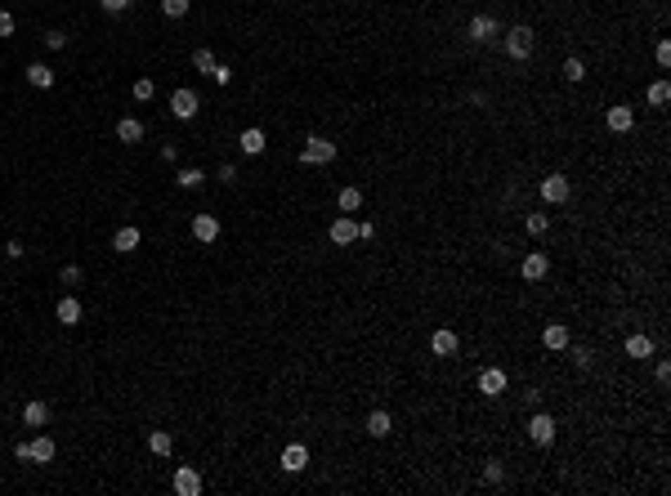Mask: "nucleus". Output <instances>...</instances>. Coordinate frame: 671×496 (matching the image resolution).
Listing matches in <instances>:
<instances>
[{
    "label": "nucleus",
    "instance_id": "nucleus-45",
    "mask_svg": "<svg viewBox=\"0 0 671 496\" xmlns=\"http://www.w3.org/2000/svg\"><path fill=\"white\" fill-rule=\"evenodd\" d=\"M99 5L108 9V14H121V9H126V5H130V0H99Z\"/></svg>",
    "mask_w": 671,
    "mask_h": 496
},
{
    "label": "nucleus",
    "instance_id": "nucleus-5",
    "mask_svg": "<svg viewBox=\"0 0 671 496\" xmlns=\"http://www.w3.org/2000/svg\"><path fill=\"white\" fill-rule=\"evenodd\" d=\"M170 112H175L179 121H193L202 112V99H197V90H188V86H179L175 94H170Z\"/></svg>",
    "mask_w": 671,
    "mask_h": 496
},
{
    "label": "nucleus",
    "instance_id": "nucleus-31",
    "mask_svg": "<svg viewBox=\"0 0 671 496\" xmlns=\"http://www.w3.org/2000/svg\"><path fill=\"white\" fill-rule=\"evenodd\" d=\"M564 81H573V86L587 81V63H582V58H564Z\"/></svg>",
    "mask_w": 671,
    "mask_h": 496
},
{
    "label": "nucleus",
    "instance_id": "nucleus-18",
    "mask_svg": "<svg viewBox=\"0 0 671 496\" xmlns=\"http://www.w3.org/2000/svg\"><path fill=\"white\" fill-rule=\"evenodd\" d=\"M193 237L211 246V241L219 237V220H215V215H193Z\"/></svg>",
    "mask_w": 671,
    "mask_h": 496
},
{
    "label": "nucleus",
    "instance_id": "nucleus-42",
    "mask_svg": "<svg viewBox=\"0 0 671 496\" xmlns=\"http://www.w3.org/2000/svg\"><path fill=\"white\" fill-rule=\"evenodd\" d=\"M14 27H18L14 14H5V9H0V36H14Z\"/></svg>",
    "mask_w": 671,
    "mask_h": 496
},
{
    "label": "nucleus",
    "instance_id": "nucleus-38",
    "mask_svg": "<svg viewBox=\"0 0 671 496\" xmlns=\"http://www.w3.org/2000/svg\"><path fill=\"white\" fill-rule=\"evenodd\" d=\"M653 376H658V384H663V389L671 384V362H667V358H658V362H653Z\"/></svg>",
    "mask_w": 671,
    "mask_h": 496
},
{
    "label": "nucleus",
    "instance_id": "nucleus-23",
    "mask_svg": "<svg viewBox=\"0 0 671 496\" xmlns=\"http://www.w3.org/2000/svg\"><path fill=\"white\" fill-rule=\"evenodd\" d=\"M45 420H50V407L41 403V398H32L27 407H22V425H32V429H41Z\"/></svg>",
    "mask_w": 671,
    "mask_h": 496
},
{
    "label": "nucleus",
    "instance_id": "nucleus-7",
    "mask_svg": "<svg viewBox=\"0 0 671 496\" xmlns=\"http://www.w3.org/2000/svg\"><path fill=\"white\" fill-rule=\"evenodd\" d=\"M461 349V335L452 331V326H438V331H430V354L434 358H457Z\"/></svg>",
    "mask_w": 671,
    "mask_h": 496
},
{
    "label": "nucleus",
    "instance_id": "nucleus-3",
    "mask_svg": "<svg viewBox=\"0 0 671 496\" xmlns=\"http://www.w3.org/2000/svg\"><path fill=\"white\" fill-rule=\"evenodd\" d=\"M533 50H537V32L533 27H523V22H519V27L506 32V54L510 58H519V63H523V58H533Z\"/></svg>",
    "mask_w": 671,
    "mask_h": 496
},
{
    "label": "nucleus",
    "instance_id": "nucleus-16",
    "mask_svg": "<svg viewBox=\"0 0 671 496\" xmlns=\"http://www.w3.org/2000/svg\"><path fill=\"white\" fill-rule=\"evenodd\" d=\"M237 148H242V152H247V156H260V152L268 148V139H264V130H260V126H251V130H242V135H237Z\"/></svg>",
    "mask_w": 671,
    "mask_h": 496
},
{
    "label": "nucleus",
    "instance_id": "nucleus-8",
    "mask_svg": "<svg viewBox=\"0 0 671 496\" xmlns=\"http://www.w3.org/2000/svg\"><path fill=\"white\" fill-rule=\"evenodd\" d=\"M474 384H479V394H483V398H502L510 380H506V371H502V367H483Z\"/></svg>",
    "mask_w": 671,
    "mask_h": 496
},
{
    "label": "nucleus",
    "instance_id": "nucleus-34",
    "mask_svg": "<svg viewBox=\"0 0 671 496\" xmlns=\"http://www.w3.org/2000/svg\"><path fill=\"white\" fill-rule=\"evenodd\" d=\"M130 94H134V99H139V103H148L152 94H157V86H152L148 76H139V81H134V90H130Z\"/></svg>",
    "mask_w": 671,
    "mask_h": 496
},
{
    "label": "nucleus",
    "instance_id": "nucleus-37",
    "mask_svg": "<svg viewBox=\"0 0 671 496\" xmlns=\"http://www.w3.org/2000/svg\"><path fill=\"white\" fill-rule=\"evenodd\" d=\"M45 45H50V50H67V32L50 27V32H45Z\"/></svg>",
    "mask_w": 671,
    "mask_h": 496
},
{
    "label": "nucleus",
    "instance_id": "nucleus-2",
    "mask_svg": "<svg viewBox=\"0 0 671 496\" xmlns=\"http://www.w3.org/2000/svg\"><path fill=\"white\" fill-rule=\"evenodd\" d=\"M555 434H559V425H555V416H551V411H542V407L528 411V438H533L537 447H551V443H555Z\"/></svg>",
    "mask_w": 671,
    "mask_h": 496
},
{
    "label": "nucleus",
    "instance_id": "nucleus-33",
    "mask_svg": "<svg viewBox=\"0 0 671 496\" xmlns=\"http://www.w3.org/2000/svg\"><path fill=\"white\" fill-rule=\"evenodd\" d=\"M483 483H493V488H497V483H506V465L502 461H488L483 465Z\"/></svg>",
    "mask_w": 671,
    "mask_h": 496
},
{
    "label": "nucleus",
    "instance_id": "nucleus-28",
    "mask_svg": "<svg viewBox=\"0 0 671 496\" xmlns=\"http://www.w3.org/2000/svg\"><path fill=\"white\" fill-rule=\"evenodd\" d=\"M175 179H179V188H188V192H193V188H202V184H206V175L197 170V166H184V170H179Z\"/></svg>",
    "mask_w": 671,
    "mask_h": 496
},
{
    "label": "nucleus",
    "instance_id": "nucleus-6",
    "mask_svg": "<svg viewBox=\"0 0 671 496\" xmlns=\"http://www.w3.org/2000/svg\"><path fill=\"white\" fill-rule=\"evenodd\" d=\"M497 32H502V22H497L493 14H474L470 22H466V36L474 45H488V41H497Z\"/></svg>",
    "mask_w": 671,
    "mask_h": 496
},
{
    "label": "nucleus",
    "instance_id": "nucleus-12",
    "mask_svg": "<svg viewBox=\"0 0 671 496\" xmlns=\"http://www.w3.org/2000/svg\"><path fill=\"white\" fill-rule=\"evenodd\" d=\"M363 429L372 434V438H389V434H394V416H389V411H367V420H363Z\"/></svg>",
    "mask_w": 671,
    "mask_h": 496
},
{
    "label": "nucleus",
    "instance_id": "nucleus-35",
    "mask_svg": "<svg viewBox=\"0 0 671 496\" xmlns=\"http://www.w3.org/2000/svg\"><path fill=\"white\" fill-rule=\"evenodd\" d=\"M162 14L166 18H184L188 14V0H162Z\"/></svg>",
    "mask_w": 671,
    "mask_h": 496
},
{
    "label": "nucleus",
    "instance_id": "nucleus-41",
    "mask_svg": "<svg viewBox=\"0 0 671 496\" xmlns=\"http://www.w3.org/2000/svg\"><path fill=\"white\" fill-rule=\"evenodd\" d=\"M211 81H215V86H228V81H233V72H228L224 63H215V72H211Z\"/></svg>",
    "mask_w": 671,
    "mask_h": 496
},
{
    "label": "nucleus",
    "instance_id": "nucleus-15",
    "mask_svg": "<svg viewBox=\"0 0 671 496\" xmlns=\"http://www.w3.org/2000/svg\"><path fill=\"white\" fill-rule=\"evenodd\" d=\"M568 340H573V331H568L564 322H551V326L542 331V344L551 349V354H559V349H568Z\"/></svg>",
    "mask_w": 671,
    "mask_h": 496
},
{
    "label": "nucleus",
    "instance_id": "nucleus-1",
    "mask_svg": "<svg viewBox=\"0 0 671 496\" xmlns=\"http://www.w3.org/2000/svg\"><path fill=\"white\" fill-rule=\"evenodd\" d=\"M300 161L304 166H332L336 161V143L323 139V135H309V139H304V148H300Z\"/></svg>",
    "mask_w": 671,
    "mask_h": 496
},
{
    "label": "nucleus",
    "instance_id": "nucleus-22",
    "mask_svg": "<svg viewBox=\"0 0 671 496\" xmlns=\"http://www.w3.org/2000/svg\"><path fill=\"white\" fill-rule=\"evenodd\" d=\"M54 313H58V322H63V326H77V322H81V300H77V295H63Z\"/></svg>",
    "mask_w": 671,
    "mask_h": 496
},
{
    "label": "nucleus",
    "instance_id": "nucleus-4",
    "mask_svg": "<svg viewBox=\"0 0 671 496\" xmlns=\"http://www.w3.org/2000/svg\"><path fill=\"white\" fill-rule=\"evenodd\" d=\"M537 192H542V201H551V206H564V201L573 197V179H568V175H546Z\"/></svg>",
    "mask_w": 671,
    "mask_h": 496
},
{
    "label": "nucleus",
    "instance_id": "nucleus-19",
    "mask_svg": "<svg viewBox=\"0 0 671 496\" xmlns=\"http://www.w3.org/2000/svg\"><path fill=\"white\" fill-rule=\"evenodd\" d=\"M54 452H58V447H54V438H45V434L27 443V456H32L36 465H50V461H54Z\"/></svg>",
    "mask_w": 671,
    "mask_h": 496
},
{
    "label": "nucleus",
    "instance_id": "nucleus-20",
    "mask_svg": "<svg viewBox=\"0 0 671 496\" xmlns=\"http://www.w3.org/2000/svg\"><path fill=\"white\" fill-rule=\"evenodd\" d=\"M139 241H143V233L126 224V228H117V237H112V250H121V255H130V250L139 246Z\"/></svg>",
    "mask_w": 671,
    "mask_h": 496
},
{
    "label": "nucleus",
    "instance_id": "nucleus-39",
    "mask_svg": "<svg viewBox=\"0 0 671 496\" xmlns=\"http://www.w3.org/2000/svg\"><path fill=\"white\" fill-rule=\"evenodd\" d=\"M215 179H219V184H237V166H233V161H224V166L215 170Z\"/></svg>",
    "mask_w": 671,
    "mask_h": 496
},
{
    "label": "nucleus",
    "instance_id": "nucleus-25",
    "mask_svg": "<svg viewBox=\"0 0 671 496\" xmlns=\"http://www.w3.org/2000/svg\"><path fill=\"white\" fill-rule=\"evenodd\" d=\"M27 86H36V90H50V86H54V67H45V63H32V67H27Z\"/></svg>",
    "mask_w": 671,
    "mask_h": 496
},
{
    "label": "nucleus",
    "instance_id": "nucleus-43",
    "mask_svg": "<svg viewBox=\"0 0 671 496\" xmlns=\"http://www.w3.org/2000/svg\"><path fill=\"white\" fill-rule=\"evenodd\" d=\"M523 407H528V411L542 407V389H528V394H523Z\"/></svg>",
    "mask_w": 671,
    "mask_h": 496
},
{
    "label": "nucleus",
    "instance_id": "nucleus-27",
    "mask_svg": "<svg viewBox=\"0 0 671 496\" xmlns=\"http://www.w3.org/2000/svg\"><path fill=\"white\" fill-rule=\"evenodd\" d=\"M644 99H649L653 107H667L671 103V86H667V81H653V86L644 90Z\"/></svg>",
    "mask_w": 671,
    "mask_h": 496
},
{
    "label": "nucleus",
    "instance_id": "nucleus-21",
    "mask_svg": "<svg viewBox=\"0 0 671 496\" xmlns=\"http://www.w3.org/2000/svg\"><path fill=\"white\" fill-rule=\"evenodd\" d=\"M117 139H121V143H143V121L121 116V121H117Z\"/></svg>",
    "mask_w": 671,
    "mask_h": 496
},
{
    "label": "nucleus",
    "instance_id": "nucleus-32",
    "mask_svg": "<svg viewBox=\"0 0 671 496\" xmlns=\"http://www.w3.org/2000/svg\"><path fill=\"white\" fill-rule=\"evenodd\" d=\"M523 228H528L533 237H542L546 228H551V215H523Z\"/></svg>",
    "mask_w": 671,
    "mask_h": 496
},
{
    "label": "nucleus",
    "instance_id": "nucleus-46",
    "mask_svg": "<svg viewBox=\"0 0 671 496\" xmlns=\"http://www.w3.org/2000/svg\"><path fill=\"white\" fill-rule=\"evenodd\" d=\"M372 237H376V228H372L367 220H363V224H358V241H372Z\"/></svg>",
    "mask_w": 671,
    "mask_h": 496
},
{
    "label": "nucleus",
    "instance_id": "nucleus-29",
    "mask_svg": "<svg viewBox=\"0 0 671 496\" xmlns=\"http://www.w3.org/2000/svg\"><path fill=\"white\" fill-rule=\"evenodd\" d=\"M568 344H573V340H568ZM591 362H595L591 344H573V367H578V371H591Z\"/></svg>",
    "mask_w": 671,
    "mask_h": 496
},
{
    "label": "nucleus",
    "instance_id": "nucleus-11",
    "mask_svg": "<svg viewBox=\"0 0 671 496\" xmlns=\"http://www.w3.org/2000/svg\"><path fill=\"white\" fill-rule=\"evenodd\" d=\"M282 469H287V474L309 469V447H304V443H287V447H282Z\"/></svg>",
    "mask_w": 671,
    "mask_h": 496
},
{
    "label": "nucleus",
    "instance_id": "nucleus-14",
    "mask_svg": "<svg viewBox=\"0 0 671 496\" xmlns=\"http://www.w3.org/2000/svg\"><path fill=\"white\" fill-rule=\"evenodd\" d=\"M175 492H179V496H197V492H202V474H197L193 465H179V469H175Z\"/></svg>",
    "mask_w": 671,
    "mask_h": 496
},
{
    "label": "nucleus",
    "instance_id": "nucleus-24",
    "mask_svg": "<svg viewBox=\"0 0 671 496\" xmlns=\"http://www.w3.org/2000/svg\"><path fill=\"white\" fill-rule=\"evenodd\" d=\"M336 206H340L345 215H353V210L363 206V188H358V184H345V188H340V197H336Z\"/></svg>",
    "mask_w": 671,
    "mask_h": 496
},
{
    "label": "nucleus",
    "instance_id": "nucleus-44",
    "mask_svg": "<svg viewBox=\"0 0 671 496\" xmlns=\"http://www.w3.org/2000/svg\"><path fill=\"white\" fill-rule=\"evenodd\" d=\"M5 255H9V260H22L27 250H22V241H5Z\"/></svg>",
    "mask_w": 671,
    "mask_h": 496
},
{
    "label": "nucleus",
    "instance_id": "nucleus-40",
    "mask_svg": "<svg viewBox=\"0 0 671 496\" xmlns=\"http://www.w3.org/2000/svg\"><path fill=\"white\" fill-rule=\"evenodd\" d=\"M653 58H658V67H671V45H667V41H658V50H653Z\"/></svg>",
    "mask_w": 671,
    "mask_h": 496
},
{
    "label": "nucleus",
    "instance_id": "nucleus-36",
    "mask_svg": "<svg viewBox=\"0 0 671 496\" xmlns=\"http://www.w3.org/2000/svg\"><path fill=\"white\" fill-rule=\"evenodd\" d=\"M81 277H85V273L77 269V264H63V273H58V282H63V286H81Z\"/></svg>",
    "mask_w": 671,
    "mask_h": 496
},
{
    "label": "nucleus",
    "instance_id": "nucleus-10",
    "mask_svg": "<svg viewBox=\"0 0 671 496\" xmlns=\"http://www.w3.org/2000/svg\"><path fill=\"white\" fill-rule=\"evenodd\" d=\"M604 126L613 130V135H631V126H636V112H631L627 103H613V107L604 112Z\"/></svg>",
    "mask_w": 671,
    "mask_h": 496
},
{
    "label": "nucleus",
    "instance_id": "nucleus-26",
    "mask_svg": "<svg viewBox=\"0 0 671 496\" xmlns=\"http://www.w3.org/2000/svg\"><path fill=\"white\" fill-rule=\"evenodd\" d=\"M170 447H175V438H170L166 429H152V434H148V452H152V456H170Z\"/></svg>",
    "mask_w": 671,
    "mask_h": 496
},
{
    "label": "nucleus",
    "instance_id": "nucleus-9",
    "mask_svg": "<svg viewBox=\"0 0 671 496\" xmlns=\"http://www.w3.org/2000/svg\"><path fill=\"white\" fill-rule=\"evenodd\" d=\"M519 273H523V282H542V277L551 273V255H546V250H528L523 264H519Z\"/></svg>",
    "mask_w": 671,
    "mask_h": 496
},
{
    "label": "nucleus",
    "instance_id": "nucleus-13",
    "mask_svg": "<svg viewBox=\"0 0 671 496\" xmlns=\"http://www.w3.org/2000/svg\"><path fill=\"white\" fill-rule=\"evenodd\" d=\"M336 241V246H353V241H358V220H349V215H340V220L332 224V233H327Z\"/></svg>",
    "mask_w": 671,
    "mask_h": 496
},
{
    "label": "nucleus",
    "instance_id": "nucleus-30",
    "mask_svg": "<svg viewBox=\"0 0 671 496\" xmlns=\"http://www.w3.org/2000/svg\"><path fill=\"white\" fill-rule=\"evenodd\" d=\"M193 67H197L202 76H211V72H215V54L206 50V45H202V50H193Z\"/></svg>",
    "mask_w": 671,
    "mask_h": 496
},
{
    "label": "nucleus",
    "instance_id": "nucleus-17",
    "mask_svg": "<svg viewBox=\"0 0 671 496\" xmlns=\"http://www.w3.org/2000/svg\"><path fill=\"white\" fill-rule=\"evenodd\" d=\"M653 354H658V344H653L644 331H631V335H627V358H640V362H644V358H653Z\"/></svg>",
    "mask_w": 671,
    "mask_h": 496
}]
</instances>
